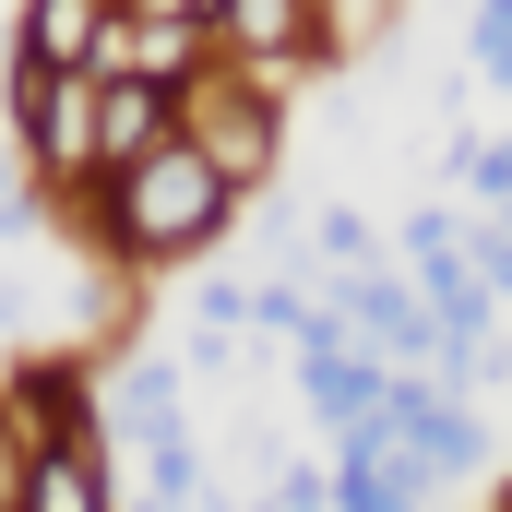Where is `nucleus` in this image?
I'll return each mask as SVG.
<instances>
[{
    "label": "nucleus",
    "instance_id": "f257e3e1",
    "mask_svg": "<svg viewBox=\"0 0 512 512\" xmlns=\"http://www.w3.org/2000/svg\"><path fill=\"white\" fill-rule=\"evenodd\" d=\"M227 167L191 143V131H167V143H143L131 167H108V251L120 262H179V251H203V239H227Z\"/></svg>",
    "mask_w": 512,
    "mask_h": 512
},
{
    "label": "nucleus",
    "instance_id": "f03ea898",
    "mask_svg": "<svg viewBox=\"0 0 512 512\" xmlns=\"http://www.w3.org/2000/svg\"><path fill=\"white\" fill-rule=\"evenodd\" d=\"M167 131H179V84H143V72H131V84L96 96V143H84V155H96V167H131V155L167 143Z\"/></svg>",
    "mask_w": 512,
    "mask_h": 512
},
{
    "label": "nucleus",
    "instance_id": "7ed1b4c3",
    "mask_svg": "<svg viewBox=\"0 0 512 512\" xmlns=\"http://www.w3.org/2000/svg\"><path fill=\"white\" fill-rule=\"evenodd\" d=\"M12 501H36V512H96V501H120V489L96 477V453H84V441H36Z\"/></svg>",
    "mask_w": 512,
    "mask_h": 512
},
{
    "label": "nucleus",
    "instance_id": "20e7f679",
    "mask_svg": "<svg viewBox=\"0 0 512 512\" xmlns=\"http://www.w3.org/2000/svg\"><path fill=\"white\" fill-rule=\"evenodd\" d=\"M96 36H108L96 0H24V60H36V72H84Z\"/></svg>",
    "mask_w": 512,
    "mask_h": 512
},
{
    "label": "nucleus",
    "instance_id": "39448f33",
    "mask_svg": "<svg viewBox=\"0 0 512 512\" xmlns=\"http://www.w3.org/2000/svg\"><path fill=\"white\" fill-rule=\"evenodd\" d=\"M12 429L24 441H84V370H24L12 382Z\"/></svg>",
    "mask_w": 512,
    "mask_h": 512
},
{
    "label": "nucleus",
    "instance_id": "423d86ee",
    "mask_svg": "<svg viewBox=\"0 0 512 512\" xmlns=\"http://www.w3.org/2000/svg\"><path fill=\"white\" fill-rule=\"evenodd\" d=\"M465 48H477V72H501V48H512V24H501V0H477V12H465Z\"/></svg>",
    "mask_w": 512,
    "mask_h": 512
},
{
    "label": "nucleus",
    "instance_id": "0eeeda50",
    "mask_svg": "<svg viewBox=\"0 0 512 512\" xmlns=\"http://www.w3.org/2000/svg\"><path fill=\"white\" fill-rule=\"evenodd\" d=\"M501 179H512L501 143H465V191H477V203H501Z\"/></svg>",
    "mask_w": 512,
    "mask_h": 512
},
{
    "label": "nucleus",
    "instance_id": "6e6552de",
    "mask_svg": "<svg viewBox=\"0 0 512 512\" xmlns=\"http://www.w3.org/2000/svg\"><path fill=\"white\" fill-rule=\"evenodd\" d=\"M24 453H36V441H24V429H12V405H0V501L24 489Z\"/></svg>",
    "mask_w": 512,
    "mask_h": 512
}]
</instances>
